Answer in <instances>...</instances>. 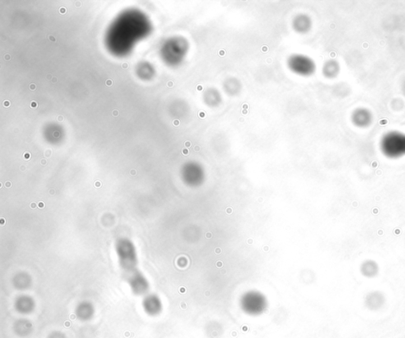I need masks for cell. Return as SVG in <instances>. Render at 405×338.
Wrapping results in <instances>:
<instances>
[{
	"instance_id": "obj_1",
	"label": "cell",
	"mask_w": 405,
	"mask_h": 338,
	"mask_svg": "<svg viewBox=\"0 0 405 338\" xmlns=\"http://www.w3.org/2000/svg\"><path fill=\"white\" fill-rule=\"evenodd\" d=\"M382 154L389 159H398L405 156V134L391 131L383 135L380 141Z\"/></svg>"
},
{
	"instance_id": "obj_2",
	"label": "cell",
	"mask_w": 405,
	"mask_h": 338,
	"mask_svg": "<svg viewBox=\"0 0 405 338\" xmlns=\"http://www.w3.org/2000/svg\"><path fill=\"white\" fill-rule=\"evenodd\" d=\"M287 67L296 75L308 77L316 71V62L313 59L302 54L291 55L287 60Z\"/></svg>"
},
{
	"instance_id": "obj_3",
	"label": "cell",
	"mask_w": 405,
	"mask_h": 338,
	"mask_svg": "<svg viewBox=\"0 0 405 338\" xmlns=\"http://www.w3.org/2000/svg\"><path fill=\"white\" fill-rule=\"evenodd\" d=\"M351 121L358 128H367L374 122V114L369 108L359 107L351 112Z\"/></svg>"
},
{
	"instance_id": "obj_4",
	"label": "cell",
	"mask_w": 405,
	"mask_h": 338,
	"mask_svg": "<svg viewBox=\"0 0 405 338\" xmlns=\"http://www.w3.org/2000/svg\"><path fill=\"white\" fill-rule=\"evenodd\" d=\"M313 22L311 18L305 14H299L294 18L292 27L295 32L300 34H307L311 29Z\"/></svg>"
},
{
	"instance_id": "obj_5",
	"label": "cell",
	"mask_w": 405,
	"mask_h": 338,
	"mask_svg": "<svg viewBox=\"0 0 405 338\" xmlns=\"http://www.w3.org/2000/svg\"><path fill=\"white\" fill-rule=\"evenodd\" d=\"M341 71V64L336 60H329L326 61L322 67V74L324 78L328 79H334L338 77Z\"/></svg>"
},
{
	"instance_id": "obj_6",
	"label": "cell",
	"mask_w": 405,
	"mask_h": 338,
	"mask_svg": "<svg viewBox=\"0 0 405 338\" xmlns=\"http://www.w3.org/2000/svg\"><path fill=\"white\" fill-rule=\"evenodd\" d=\"M204 103L209 107L214 108L221 104L222 100V97L220 92L215 88H208L206 89L203 95Z\"/></svg>"
},
{
	"instance_id": "obj_7",
	"label": "cell",
	"mask_w": 405,
	"mask_h": 338,
	"mask_svg": "<svg viewBox=\"0 0 405 338\" xmlns=\"http://www.w3.org/2000/svg\"><path fill=\"white\" fill-rule=\"evenodd\" d=\"M223 89L228 95H237L241 91V81H239L238 79H236V78H228L223 82Z\"/></svg>"
},
{
	"instance_id": "obj_8",
	"label": "cell",
	"mask_w": 405,
	"mask_h": 338,
	"mask_svg": "<svg viewBox=\"0 0 405 338\" xmlns=\"http://www.w3.org/2000/svg\"><path fill=\"white\" fill-rule=\"evenodd\" d=\"M94 310L89 303H82L76 310V316L81 321H88L94 316Z\"/></svg>"
},
{
	"instance_id": "obj_9",
	"label": "cell",
	"mask_w": 405,
	"mask_h": 338,
	"mask_svg": "<svg viewBox=\"0 0 405 338\" xmlns=\"http://www.w3.org/2000/svg\"><path fill=\"white\" fill-rule=\"evenodd\" d=\"M144 308L146 313L150 316H154L158 314L160 310V305L158 299L154 297H148L144 302Z\"/></svg>"
},
{
	"instance_id": "obj_10",
	"label": "cell",
	"mask_w": 405,
	"mask_h": 338,
	"mask_svg": "<svg viewBox=\"0 0 405 338\" xmlns=\"http://www.w3.org/2000/svg\"><path fill=\"white\" fill-rule=\"evenodd\" d=\"M34 302L31 299L24 298L18 301L16 308L19 312L22 314H28L34 310Z\"/></svg>"
},
{
	"instance_id": "obj_11",
	"label": "cell",
	"mask_w": 405,
	"mask_h": 338,
	"mask_svg": "<svg viewBox=\"0 0 405 338\" xmlns=\"http://www.w3.org/2000/svg\"><path fill=\"white\" fill-rule=\"evenodd\" d=\"M131 282L132 288L135 292L141 293L147 290V282H146L145 279L142 277H139V275H136V277L132 278Z\"/></svg>"
},
{
	"instance_id": "obj_12",
	"label": "cell",
	"mask_w": 405,
	"mask_h": 338,
	"mask_svg": "<svg viewBox=\"0 0 405 338\" xmlns=\"http://www.w3.org/2000/svg\"><path fill=\"white\" fill-rule=\"evenodd\" d=\"M32 324L29 323L28 321H20L18 322L16 325H15V328H16V332L18 334H23V335H25L26 334H29V332L31 331L32 330Z\"/></svg>"
},
{
	"instance_id": "obj_13",
	"label": "cell",
	"mask_w": 405,
	"mask_h": 338,
	"mask_svg": "<svg viewBox=\"0 0 405 338\" xmlns=\"http://www.w3.org/2000/svg\"><path fill=\"white\" fill-rule=\"evenodd\" d=\"M376 270L377 267L375 266V264L374 262H372V261L366 262L363 266L364 274H366V275H367V276L374 275L375 273H376Z\"/></svg>"
},
{
	"instance_id": "obj_14",
	"label": "cell",
	"mask_w": 405,
	"mask_h": 338,
	"mask_svg": "<svg viewBox=\"0 0 405 338\" xmlns=\"http://www.w3.org/2000/svg\"><path fill=\"white\" fill-rule=\"evenodd\" d=\"M48 338H66V337L61 332H54L51 334Z\"/></svg>"
},
{
	"instance_id": "obj_15",
	"label": "cell",
	"mask_w": 405,
	"mask_h": 338,
	"mask_svg": "<svg viewBox=\"0 0 405 338\" xmlns=\"http://www.w3.org/2000/svg\"><path fill=\"white\" fill-rule=\"evenodd\" d=\"M60 12H61V14H65V13L67 12V10H66L65 7H61L60 9Z\"/></svg>"
},
{
	"instance_id": "obj_16",
	"label": "cell",
	"mask_w": 405,
	"mask_h": 338,
	"mask_svg": "<svg viewBox=\"0 0 405 338\" xmlns=\"http://www.w3.org/2000/svg\"><path fill=\"white\" fill-rule=\"evenodd\" d=\"M29 89H31V90H35V89H36L35 84H30V85H29Z\"/></svg>"
},
{
	"instance_id": "obj_17",
	"label": "cell",
	"mask_w": 405,
	"mask_h": 338,
	"mask_svg": "<svg viewBox=\"0 0 405 338\" xmlns=\"http://www.w3.org/2000/svg\"><path fill=\"white\" fill-rule=\"evenodd\" d=\"M402 92H403L404 95L405 96V80L404 81L403 84H402Z\"/></svg>"
},
{
	"instance_id": "obj_18",
	"label": "cell",
	"mask_w": 405,
	"mask_h": 338,
	"mask_svg": "<svg viewBox=\"0 0 405 338\" xmlns=\"http://www.w3.org/2000/svg\"><path fill=\"white\" fill-rule=\"evenodd\" d=\"M30 106H31L32 108H37V107H38V104H37V103H36L35 101H33L32 102L31 105Z\"/></svg>"
},
{
	"instance_id": "obj_19",
	"label": "cell",
	"mask_w": 405,
	"mask_h": 338,
	"mask_svg": "<svg viewBox=\"0 0 405 338\" xmlns=\"http://www.w3.org/2000/svg\"><path fill=\"white\" fill-rule=\"evenodd\" d=\"M3 105H4L5 107H9V106H10V101H8V100H5L4 103H3Z\"/></svg>"
},
{
	"instance_id": "obj_20",
	"label": "cell",
	"mask_w": 405,
	"mask_h": 338,
	"mask_svg": "<svg viewBox=\"0 0 405 338\" xmlns=\"http://www.w3.org/2000/svg\"><path fill=\"white\" fill-rule=\"evenodd\" d=\"M112 115H113V116H114V117H117V116H118V115H119L118 111H117V110L113 111V112H112Z\"/></svg>"
},
{
	"instance_id": "obj_21",
	"label": "cell",
	"mask_w": 405,
	"mask_h": 338,
	"mask_svg": "<svg viewBox=\"0 0 405 338\" xmlns=\"http://www.w3.org/2000/svg\"><path fill=\"white\" fill-rule=\"evenodd\" d=\"M128 67V63H126V62H125V63H123V64H122L123 68L127 69Z\"/></svg>"
},
{
	"instance_id": "obj_22",
	"label": "cell",
	"mask_w": 405,
	"mask_h": 338,
	"mask_svg": "<svg viewBox=\"0 0 405 338\" xmlns=\"http://www.w3.org/2000/svg\"><path fill=\"white\" fill-rule=\"evenodd\" d=\"M112 81H111V80H108V81H106V85H108V86H109V85H112Z\"/></svg>"
},
{
	"instance_id": "obj_23",
	"label": "cell",
	"mask_w": 405,
	"mask_h": 338,
	"mask_svg": "<svg viewBox=\"0 0 405 338\" xmlns=\"http://www.w3.org/2000/svg\"><path fill=\"white\" fill-rule=\"evenodd\" d=\"M49 39H50L51 40H52V41L53 42L56 41V39H55V38H53V37H52V36H51V37H49Z\"/></svg>"
},
{
	"instance_id": "obj_24",
	"label": "cell",
	"mask_w": 405,
	"mask_h": 338,
	"mask_svg": "<svg viewBox=\"0 0 405 338\" xmlns=\"http://www.w3.org/2000/svg\"><path fill=\"white\" fill-rule=\"evenodd\" d=\"M5 59H6V60H10V56H8V55H7V56H5Z\"/></svg>"
},
{
	"instance_id": "obj_25",
	"label": "cell",
	"mask_w": 405,
	"mask_h": 338,
	"mask_svg": "<svg viewBox=\"0 0 405 338\" xmlns=\"http://www.w3.org/2000/svg\"><path fill=\"white\" fill-rule=\"evenodd\" d=\"M63 119H64V118H63V117H59L58 120L62 121Z\"/></svg>"
},
{
	"instance_id": "obj_26",
	"label": "cell",
	"mask_w": 405,
	"mask_h": 338,
	"mask_svg": "<svg viewBox=\"0 0 405 338\" xmlns=\"http://www.w3.org/2000/svg\"><path fill=\"white\" fill-rule=\"evenodd\" d=\"M56 81H57V79H56V78H53V79H52V81H53V82H56Z\"/></svg>"
}]
</instances>
